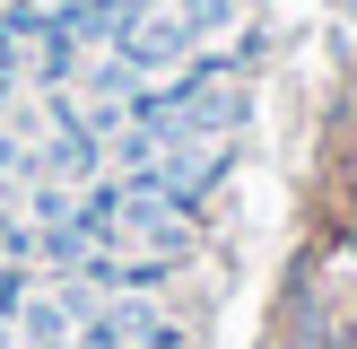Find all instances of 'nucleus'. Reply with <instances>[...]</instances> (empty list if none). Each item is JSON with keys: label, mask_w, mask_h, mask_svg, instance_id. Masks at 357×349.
I'll return each mask as SVG.
<instances>
[{"label": "nucleus", "mask_w": 357, "mask_h": 349, "mask_svg": "<svg viewBox=\"0 0 357 349\" xmlns=\"http://www.w3.org/2000/svg\"><path fill=\"white\" fill-rule=\"evenodd\" d=\"M166 17L192 35V44H227V35H236V0H174Z\"/></svg>", "instance_id": "obj_1"}]
</instances>
